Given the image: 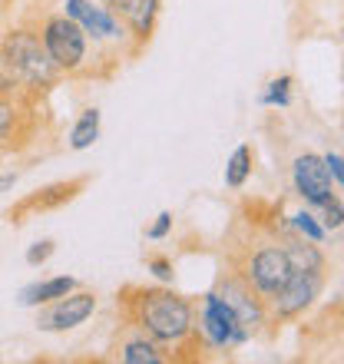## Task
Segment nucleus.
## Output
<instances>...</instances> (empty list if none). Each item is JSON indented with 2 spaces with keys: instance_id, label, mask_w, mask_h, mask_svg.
I'll return each mask as SVG.
<instances>
[{
  "instance_id": "nucleus-20",
  "label": "nucleus",
  "mask_w": 344,
  "mask_h": 364,
  "mask_svg": "<svg viewBox=\"0 0 344 364\" xmlns=\"http://www.w3.org/2000/svg\"><path fill=\"white\" fill-rule=\"evenodd\" d=\"M288 225H291V232H295L298 239H308V242H315V245H325L328 242V232L325 225H321V219H318V212L315 209H298L288 215Z\"/></svg>"
},
{
  "instance_id": "nucleus-7",
  "label": "nucleus",
  "mask_w": 344,
  "mask_h": 364,
  "mask_svg": "<svg viewBox=\"0 0 344 364\" xmlns=\"http://www.w3.org/2000/svg\"><path fill=\"white\" fill-rule=\"evenodd\" d=\"M40 133V100L0 77V156L23 153Z\"/></svg>"
},
{
  "instance_id": "nucleus-17",
  "label": "nucleus",
  "mask_w": 344,
  "mask_h": 364,
  "mask_svg": "<svg viewBox=\"0 0 344 364\" xmlns=\"http://www.w3.org/2000/svg\"><path fill=\"white\" fill-rule=\"evenodd\" d=\"M100 123H103V113L96 106H86L83 113L77 116V123L70 126V136H67V146L73 153H83L90 146L100 139Z\"/></svg>"
},
{
  "instance_id": "nucleus-15",
  "label": "nucleus",
  "mask_w": 344,
  "mask_h": 364,
  "mask_svg": "<svg viewBox=\"0 0 344 364\" xmlns=\"http://www.w3.org/2000/svg\"><path fill=\"white\" fill-rule=\"evenodd\" d=\"M77 285V278L70 275H53V278H40V282H30L27 288H20V305L23 308H43L50 301H57L63 298L67 291H73Z\"/></svg>"
},
{
  "instance_id": "nucleus-27",
  "label": "nucleus",
  "mask_w": 344,
  "mask_h": 364,
  "mask_svg": "<svg viewBox=\"0 0 344 364\" xmlns=\"http://www.w3.org/2000/svg\"><path fill=\"white\" fill-rule=\"evenodd\" d=\"M7 4H10V0H0V10H4V7H7Z\"/></svg>"
},
{
  "instance_id": "nucleus-10",
  "label": "nucleus",
  "mask_w": 344,
  "mask_h": 364,
  "mask_svg": "<svg viewBox=\"0 0 344 364\" xmlns=\"http://www.w3.org/2000/svg\"><path fill=\"white\" fill-rule=\"evenodd\" d=\"M215 291H219L225 301H229L232 308H235V315L242 318V325L252 331V338L262 335L268 325H272V315H268V305L265 298L255 295L245 282H242L235 272H225V275L219 278V285H215Z\"/></svg>"
},
{
  "instance_id": "nucleus-22",
  "label": "nucleus",
  "mask_w": 344,
  "mask_h": 364,
  "mask_svg": "<svg viewBox=\"0 0 344 364\" xmlns=\"http://www.w3.org/2000/svg\"><path fill=\"white\" fill-rule=\"evenodd\" d=\"M146 272H149L156 282H163V285L176 282V265H172V259H166V255H146Z\"/></svg>"
},
{
  "instance_id": "nucleus-2",
  "label": "nucleus",
  "mask_w": 344,
  "mask_h": 364,
  "mask_svg": "<svg viewBox=\"0 0 344 364\" xmlns=\"http://www.w3.org/2000/svg\"><path fill=\"white\" fill-rule=\"evenodd\" d=\"M0 77L33 100L53 93V87L63 80L40 40L37 23H17L0 37Z\"/></svg>"
},
{
  "instance_id": "nucleus-8",
  "label": "nucleus",
  "mask_w": 344,
  "mask_h": 364,
  "mask_svg": "<svg viewBox=\"0 0 344 364\" xmlns=\"http://www.w3.org/2000/svg\"><path fill=\"white\" fill-rule=\"evenodd\" d=\"M325 282H328V275H321V272L291 269L285 288L272 301H265L268 315H272V325H291L298 318H305V311H311L315 301L321 298V291H325Z\"/></svg>"
},
{
  "instance_id": "nucleus-16",
  "label": "nucleus",
  "mask_w": 344,
  "mask_h": 364,
  "mask_svg": "<svg viewBox=\"0 0 344 364\" xmlns=\"http://www.w3.org/2000/svg\"><path fill=\"white\" fill-rule=\"evenodd\" d=\"M281 249H285L291 269L328 275V255L321 245H315V242H308V239H298V235H288V239H281Z\"/></svg>"
},
{
  "instance_id": "nucleus-5",
  "label": "nucleus",
  "mask_w": 344,
  "mask_h": 364,
  "mask_svg": "<svg viewBox=\"0 0 344 364\" xmlns=\"http://www.w3.org/2000/svg\"><path fill=\"white\" fill-rule=\"evenodd\" d=\"M232 272H235L255 295L272 301V298L285 288L288 275H291V262H288L281 242L268 235V239H262L258 245H249L245 252L232 255Z\"/></svg>"
},
{
  "instance_id": "nucleus-19",
  "label": "nucleus",
  "mask_w": 344,
  "mask_h": 364,
  "mask_svg": "<svg viewBox=\"0 0 344 364\" xmlns=\"http://www.w3.org/2000/svg\"><path fill=\"white\" fill-rule=\"evenodd\" d=\"M291 100H295V77L291 73L272 77L258 93V106H272V109H288Z\"/></svg>"
},
{
  "instance_id": "nucleus-18",
  "label": "nucleus",
  "mask_w": 344,
  "mask_h": 364,
  "mask_svg": "<svg viewBox=\"0 0 344 364\" xmlns=\"http://www.w3.org/2000/svg\"><path fill=\"white\" fill-rule=\"evenodd\" d=\"M252 173H255V149H252L249 143L235 146L232 156H229V163H225V173H222L225 186H229L232 192L245 189V182L252 179Z\"/></svg>"
},
{
  "instance_id": "nucleus-9",
  "label": "nucleus",
  "mask_w": 344,
  "mask_h": 364,
  "mask_svg": "<svg viewBox=\"0 0 344 364\" xmlns=\"http://www.w3.org/2000/svg\"><path fill=\"white\" fill-rule=\"evenodd\" d=\"M96 311V295L93 291H83V288H73L63 298L50 301V305L40 308L37 315V328L40 331H73V328L86 325Z\"/></svg>"
},
{
  "instance_id": "nucleus-26",
  "label": "nucleus",
  "mask_w": 344,
  "mask_h": 364,
  "mask_svg": "<svg viewBox=\"0 0 344 364\" xmlns=\"http://www.w3.org/2000/svg\"><path fill=\"white\" fill-rule=\"evenodd\" d=\"M17 179H20L17 173H4V176H0V196H4L7 189H14V186H17Z\"/></svg>"
},
{
  "instance_id": "nucleus-1",
  "label": "nucleus",
  "mask_w": 344,
  "mask_h": 364,
  "mask_svg": "<svg viewBox=\"0 0 344 364\" xmlns=\"http://www.w3.org/2000/svg\"><path fill=\"white\" fill-rule=\"evenodd\" d=\"M116 308H119L123 321L146 331L153 341H159L172 355V361L202 358L195 335H192V308H195V301L189 295H179L172 288L126 285L116 295Z\"/></svg>"
},
{
  "instance_id": "nucleus-11",
  "label": "nucleus",
  "mask_w": 344,
  "mask_h": 364,
  "mask_svg": "<svg viewBox=\"0 0 344 364\" xmlns=\"http://www.w3.org/2000/svg\"><path fill=\"white\" fill-rule=\"evenodd\" d=\"M291 192L305 202L308 209H318L325 205L331 196H335V186L325 173V163L318 153H298L295 163H291Z\"/></svg>"
},
{
  "instance_id": "nucleus-23",
  "label": "nucleus",
  "mask_w": 344,
  "mask_h": 364,
  "mask_svg": "<svg viewBox=\"0 0 344 364\" xmlns=\"http://www.w3.org/2000/svg\"><path fill=\"white\" fill-rule=\"evenodd\" d=\"M53 252H57V242H53V239H40V242H33V245L27 249L23 262H27L30 269H40V265H47V262L53 259Z\"/></svg>"
},
{
  "instance_id": "nucleus-12",
  "label": "nucleus",
  "mask_w": 344,
  "mask_h": 364,
  "mask_svg": "<svg viewBox=\"0 0 344 364\" xmlns=\"http://www.w3.org/2000/svg\"><path fill=\"white\" fill-rule=\"evenodd\" d=\"M113 10L116 17L123 20L126 33L133 40L136 57L149 47V40L156 33V23H159V10H163V0H100Z\"/></svg>"
},
{
  "instance_id": "nucleus-6",
  "label": "nucleus",
  "mask_w": 344,
  "mask_h": 364,
  "mask_svg": "<svg viewBox=\"0 0 344 364\" xmlns=\"http://www.w3.org/2000/svg\"><path fill=\"white\" fill-rule=\"evenodd\" d=\"M63 14L70 20H77L80 30L86 33V40L93 43V50L109 53L113 63H119V53L136 57L133 40L126 33L123 20L116 17L106 4H100V0H63Z\"/></svg>"
},
{
  "instance_id": "nucleus-24",
  "label": "nucleus",
  "mask_w": 344,
  "mask_h": 364,
  "mask_svg": "<svg viewBox=\"0 0 344 364\" xmlns=\"http://www.w3.org/2000/svg\"><path fill=\"white\" fill-rule=\"evenodd\" d=\"M321 163H325V173H328V179H331V186L341 192V186H344V159H341V149H328V153L321 156Z\"/></svg>"
},
{
  "instance_id": "nucleus-3",
  "label": "nucleus",
  "mask_w": 344,
  "mask_h": 364,
  "mask_svg": "<svg viewBox=\"0 0 344 364\" xmlns=\"http://www.w3.org/2000/svg\"><path fill=\"white\" fill-rule=\"evenodd\" d=\"M192 335L199 351H215V355H232L252 341V331L242 325L235 308L215 288L205 291L192 308Z\"/></svg>"
},
{
  "instance_id": "nucleus-25",
  "label": "nucleus",
  "mask_w": 344,
  "mask_h": 364,
  "mask_svg": "<svg viewBox=\"0 0 344 364\" xmlns=\"http://www.w3.org/2000/svg\"><path fill=\"white\" fill-rule=\"evenodd\" d=\"M172 225H176V215H172L169 209H163L159 215H156L153 225H146V239H149V242H163V239H169Z\"/></svg>"
},
{
  "instance_id": "nucleus-14",
  "label": "nucleus",
  "mask_w": 344,
  "mask_h": 364,
  "mask_svg": "<svg viewBox=\"0 0 344 364\" xmlns=\"http://www.w3.org/2000/svg\"><path fill=\"white\" fill-rule=\"evenodd\" d=\"M113 361H119V364H169L172 355L159 341H153L146 331H139L136 325L123 321V328L116 331V341H113Z\"/></svg>"
},
{
  "instance_id": "nucleus-13",
  "label": "nucleus",
  "mask_w": 344,
  "mask_h": 364,
  "mask_svg": "<svg viewBox=\"0 0 344 364\" xmlns=\"http://www.w3.org/2000/svg\"><path fill=\"white\" fill-rule=\"evenodd\" d=\"M86 186H90V179H86V176L70 179V182H53V186H47V189H37V192H30V196H23L20 202H14V205H10V212H7V219L14 222V225H20V222H27V215H37V212H53V209H60V205H67V202L77 199Z\"/></svg>"
},
{
  "instance_id": "nucleus-4",
  "label": "nucleus",
  "mask_w": 344,
  "mask_h": 364,
  "mask_svg": "<svg viewBox=\"0 0 344 364\" xmlns=\"http://www.w3.org/2000/svg\"><path fill=\"white\" fill-rule=\"evenodd\" d=\"M37 33L47 47L50 60L57 63V70L63 77H100L96 67V50L86 40V33L80 30L77 20H70L63 10L60 14H47L37 23Z\"/></svg>"
},
{
  "instance_id": "nucleus-21",
  "label": "nucleus",
  "mask_w": 344,
  "mask_h": 364,
  "mask_svg": "<svg viewBox=\"0 0 344 364\" xmlns=\"http://www.w3.org/2000/svg\"><path fill=\"white\" fill-rule=\"evenodd\" d=\"M318 219H321V225H325V232L331 235V232H341V225H344V202H341V196H331V199L325 202V205H318Z\"/></svg>"
}]
</instances>
